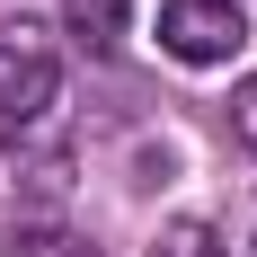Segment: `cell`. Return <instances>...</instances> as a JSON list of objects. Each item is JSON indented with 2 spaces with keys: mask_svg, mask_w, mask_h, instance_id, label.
Returning <instances> with one entry per match:
<instances>
[{
  "mask_svg": "<svg viewBox=\"0 0 257 257\" xmlns=\"http://www.w3.org/2000/svg\"><path fill=\"white\" fill-rule=\"evenodd\" d=\"M62 98V53H53L45 27H0V124H36L45 106Z\"/></svg>",
  "mask_w": 257,
  "mask_h": 257,
  "instance_id": "1",
  "label": "cell"
},
{
  "mask_svg": "<svg viewBox=\"0 0 257 257\" xmlns=\"http://www.w3.org/2000/svg\"><path fill=\"white\" fill-rule=\"evenodd\" d=\"M239 45H248V18L231 0H160V53L169 62L222 71V62H239Z\"/></svg>",
  "mask_w": 257,
  "mask_h": 257,
  "instance_id": "2",
  "label": "cell"
},
{
  "mask_svg": "<svg viewBox=\"0 0 257 257\" xmlns=\"http://www.w3.org/2000/svg\"><path fill=\"white\" fill-rule=\"evenodd\" d=\"M124 18H133V0H62V27H71L89 53H115V45H124Z\"/></svg>",
  "mask_w": 257,
  "mask_h": 257,
  "instance_id": "3",
  "label": "cell"
},
{
  "mask_svg": "<svg viewBox=\"0 0 257 257\" xmlns=\"http://www.w3.org/2000/svg\"><path fill=\"white\" fill-rule=\"evenodd\" d=\"M0 257H98V239L71 231V222H18V239H9Z\"/></svg>",
  "mask_w": 257,
  "mask_h": 257,
  "instance_id": "4",
  "label": "cell"
},
{
  "mask_svg": "<svg viewBox=\"0 0 257 257\" xmlns=\"http://www.w3.org/2000/svg\"><path fill=\"white\" fill-rule=\"evenodd\" d=\"M151 257H231V248H222L213 222H169V231L151 239Z\"/></svg>",
  "mask_w": 257,
  "mask_h": 257,
  "instance_id": "5",
  "label": "cell"
},
{
  "mask_svg": "<svg viewBox=\"0 0 257 257\" xmlns=\"http://www.w3.org/2000/svg\"><path fill=\"white\" fill-rule=\"evenodd\" d=\"M231 133H239V142L257 151V71H248V80L231 89Z\"/></svg>",
  "mask_w": 257,
  "mask_h": 257,
  "instance_id": "6",
  "label": "cell"
},
{
  "mask_svg": "<svg viewBox=\"0 0 257 257\" xmlns=\"http://www.w3.org/2000/svg\"><path fill=\"white\" fill-rule=\"evenodd\" d=\"M231 9H239V0H231Z\"/></svg>",
  "mask_w": 257,
  "mask_h": 257,
  "instance_id": "7",
  "label": "cell"
},
{
  "mask_svg": "<svg viewBox=\"0 0 257 257\" xmlns=\"http://www.w3.org/2000/svg\"><path fill=\"white\" fill-rule=\"evenodd\" d=\"M248 257H257V248H248Z\"/></svg>",
  "mask_w": 257,
  "mask_h": 257,
  "instance_id": "8",
  "label": "cell"
}]
</instances>
